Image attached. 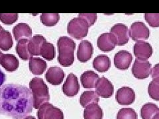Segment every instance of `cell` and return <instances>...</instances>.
I'll return each mask as SVG.
<instances>
[{"mask_svg":"<svg viewBox=\"0 0 159 119\" xmlns=\"http://www.w3.org/2000/svg\"><path fill=\"white\" fill-rule=\"evenodd\" d=\"M33 93L28 87L6 84L0 87V114L20 119L33 111Z\"/></svg>","mask_w":159,"mask_h":119,"instance_id":"6da1fadb","label":"cell"},{"mask_svg":"<svg viewBox=\"0 0 159 119\" xmlns=\"http://www.w3.org/2000/svg\"><path fill=\"white\" fill-rule=\"evenodd\" d=\"M58 50V60L63 66H70L74 62V51L76 50V43L68 37H60L57 42Z\"/></svg>","mask_w":159,"mask_h":119,"instance_id":"7a4b0ae2","label":"cell"},{"mask_svg":"<svg viewBox=\"0 0 159 119\" xmlns=\"http://www.w3.org/2000/svg\"><path fill=\"white\" fill-rule=\"evenodd\" d=\"M29 87L33 93V107L34 108H39L44 103L50 101L51 97L48 87L42 78H33L29 83Z\"/></svg>","mask_w":159,"mask_h":119,"instance_id":"3957f363","label":"cell"},{"mask_svg":"<svg viewBox=\"0 0 159 119\" xmlns=\"http://www.w3.org/2000/svg\"><path fill=\"white\" fill-rule=\"evenodd\" d=\"M89 25L85 19L82 17L72 19L68 24L67 31L72 37L80 40L86 37Z\"/></svg>","mask_w":159,"mask_h":119,"instance_id":"277c9868","label":"cell"},{"mask_svg":"<svg viewBox=\"0 0 159 119\" xmlns=\"http://www.w3.org/2000/svg\"><path fill=\"white\" fill-rule=\"evenodd\" d=\"M109 33L111 34L116 46L125 45L129 40V29L126 24L121 23L114 24Z\"/></svg>","mask_w":159,"mask_h":119,"instance_id":"5b68a950","label":"cell"},{"mask_svg":"<svg viewBox=\"0 0 159 119\" xmlns=\"http://www.w3.org/2000/svg\"><path fill=\"white\" fill-rule=\"evenodd\" d=\"M39 119H64L63 112L51 103H45L40 107L37 112Z\"/></svg>","mask_w":159,"mask_h":119,"instance_id":"8992f818","label":"cell"},{"mask_svg":"<svg viewBox=\"0 0 159 119\" xmlns=\"http://www.w3.org/2000/svg\"><path fill=\"white\" fill-rule=\"evenodd\" d=\"M129 37L135 41H143L147 40L150 35V31L146 24L141 21L133 23L129 29Z\"/></svg>","mask_w":159,"mask_h":119,"instance_id":"52a82bcc","label":"cell"},{"mask_svg":"<svg viewBox=\"0 0 159 119\" xmlns=\"http://www.w3.org/2000/svg\"><path fill=\"white\" fill-rule=\"evenodd\" d=\"M151 71V64L147 60L137 59L134 62L132 67L133 75L137 79H146L150 75Z\"/></svg>","mask_w":159,"mask_h":119,"instance_id":"ba28073f","label":"cell"},{"mask_svg":"<svg viewBox=\"0 0 159 119\" xmlns=\"http://www.w3.org/2000/svg\"><path fill=\"white\" fill-rule=\"evenodd\" d=\"M116 98L119 105H129L135 101V93L132 88L123 87L117 91Z\"/></svg>","mask_w":159,"mask_h":119,"instance_id":"9c48e42d","label":"cell"},{"mask_svg":"<svg viewBox=\"0 0 159 119\" xmlns=\"http://www.w3.org/2000/svg\"><path fill=\"white\" fill-rule=\"evenodd\" d=\"M79 90L80 84L78 77L74 73H70L62 87L64 93L68 97H74L78 93Z\"/></svg>","mask_w":159,"mask_h":119,"instance_id":"30bf717a","label":"cell"},{"mask_svg":"<svg viewBox=\"0 0 159 119\" xmlns=\"http://www.w3.org/2000/svg\"><path fill=\"white\" fill-rule=\"evenodd\" d=\"M96 93L99 97L103 98H109L113 95L114 87L111 82L105 77L99 78L96 85Z\"/></svg>","mask_w":159,"mask_h":119,"instance_id":"8fae6325","label":"cell"},{"mask_svg":"<svg viewBox=\"0 0 159 119\" xmlns=\"http://www.w3.org/2000/svg\"><path fill=\"white\" fill-rule=\"evenodd\" d=\"M133 52L137 59L147 60L152 56V48L147 42L138 41L134 45Z\"/></svg>","mask_w":159,"mask_h":119,"instance_id":"7c38bea8","label":"cell"},{"mask_svg":"<svg viewBox=\"0 0 159 119\" xmlns=\"http://www.w3.org/2000/svg\"><path fill=\"white\" fill-rule=\"evenodd\" d=\"M65 73L62 69L58 66L51 67L45 74L47 81L53 86L61 85L64 80Z\"/></svg>","mask_w":159,"mask_h":119,"instance_id":"4fadbf2b","label":"cell"},{"mask_svg":"<svg viewBox=\"0 0 159 119\" xmlns=\"http://www.w3.org/2000/svg\"><path fill=\"white\" fill-rule=\"evenodd\" d=\"M133 60L132 54L127 51H120L114 56V64L119 69H127Z\"/></svg>","mask_w":159,"mask_h":119,"instance_id":"5bb4252c","label":"cell"},{"mask_svg":"<svg viewBox=\"0 0 159 119\" xmlns=\"http://www.w3.org/2000/svg\"><path fill=\"white\" fill-rule=\"evenodd\" d=\"M93 48L88 41H82L79 44L77 51V58L81 62H86L90 59L93 54Z\"/></svg>","mask_w":159,"mask_h":119,"instance_id":"9a60e30c","label":"cell"},{"mask_svg":"<svg viewBox=\"0 0 159 119\" xmlns=\"http://www.w3.org/2000/svg\"><path fill=\"white\" fill-rule=\"evenodd\" d=\"M13 36L18 42L21 39H30L32 37V29L26 23H19L13 29Z\"/></svg>","mask_w":159,"mask_h":119,"instance_id":"2e32d148","label":"cell"},{"mask_svg":"<svg viewBox=\"0 0 159 119\" xmlns=\"http://www.w3.org/2000/svg\"><path fill=\"white\" fill-rule=\"evenodd\" d=\"M98 47L103 52H109L116 47L113 37L109 33H103L97 40Z\"/></svg>","mask_w":159,"mask_h":119,"instance_id":"e0dca14e","label":"cell"},{"mask_svg":"<svg viewBox=\"0 0 159 119\" xmlns=\"http://www.w3.org/2000/svg\"><path fill=\"white\" fill-rule=\"evenodd\" d=\"M0 64L7 72H13L19 68V61L17 58L13 54H3Z\"/></svg>","mask_w":159,"mask_h":119,"instance_id":"ac0fdd59","label":"cell"},{"mask_svg":"<svg viewBox=\"0 0 159 119\" xmlns=\"http://www.w3.org/2000/svg\"><path fill=\"white\" fill-rule=\"evenodd\" d=\"M46 42V39L42 35H35L29 39V51L32 56H39L41 46L44 42Z\"/></svg>","mask_w":159,"mask_h":119,"instance_id":"d6986e66","label":"cell"},{"mask_svg":"<svg viewBox=\"0 0 159 119\" xmlns=\"http://www.w3.org/2000/svg\"><path fill=\"white\" fill-rule=\"evenodd\" d=\"M47 67V62L40 58L32 57L29 60L30 71L34 75L41 76L45 72Z\"/></svg>","mask_w":159,"mask_h":119,"instance_id":"ffe728a7","label":"cell"},{"mask_svg":"<svg viewBox=\"0 0 159 119\" xmlns=\"http://www.w3.org/2000/svg\"><path fill=\"white\" fill-rule=\"evenodd\" d=\"M111 61L109 58L105 54H100L94 58L93 67L99 72H106L110 68Z\"/></svg>","mask_w":159,"mask_h":119,"instance_id":"44dd1931","label":"cell"},{"mask_svg":"<svg viewBox=\"0 0 159 119\" xmlns=\"http://www.w3.org/2000/svg\"><path fill=\"white\" fill-rule=\"evenodd\" d=\"M99 78V76L96 72L92 70H88L82 74L80 80L84 87L93 88L96 87Z\"/></svg>","mask_w":159,"mask_h":119,"instance_id":"7402d4cb","label":"cell"},{"mask_svg":"<svg viewBox=\"0 0 159 119\" xmlns=\"http://www.w3.org/2000/svg\"><path fill=\"white\" fill-rule=\"evenodd\" d=\"M84 119H102L103 111L98 104L93 103L85 107Z\"/></svg>","mask_w":159,"mask_h":119,"instance_id":"603a6c76","label":"cell"},{"mask_svg":"<svg viewBox=\"0 0 159 119\" xmlns=\"http://www.w3.org/2000/svg\"><path fill=\"white\" fill-rule=\"evenodd\" d=\"M141 115L143 119H154L159 115V108L155 104L147 103L141 108Z\"/></svg>","mask_w":159,"mask_h":119,"instance_id":"cb8c5ba5","label":"cell"},{"mask_svg":"<svg viewBox=\"0 0 159 119\" xmlns=\"http://www.w3.org/2000/svg\"><path fill=\"white\" fill-rule=\"evenodd\" d=\"M29 39H21L17 42L16 45V52L19 56L23 60H27L33 57L29 51Z\"/></svg>","mask_w":159,"mask_h":119,"instance_id":"d4e9b609","label":"cell"},{"mask_svg":"<svg viewBox=\"0 0 159 119\" xmlns=\"http://www.w3.org/2000/svg\"><path fill=\"white\" fill-rule=\"evenodd\" d=\"M13 45V41L11 33L4 30L3 27L0 29V49L7 51Z\"/></svg>","mask_w":159,"mask_h":119,"instance_id":"484cf974","label":"cell"},{"mask_svg":"<svg viewBox=\"0 0 159 119\" xmlns=\"http://www.w3.org/2000/svg\"><path fill=\"white\" fill-rule=\"evenodd\" d=\"M99 101V96L96 91H84L80 99V103L83 107H86L93 103L98 104Z\"/></svg>","mask_w":159,"mask_h":119,"instance_id":"4316f807","label":"cell"},{"mask_svg":"<svg viewBox=\"0 0 159 119\" xmlns=\"http://www.w3.org/2000/svg\"><path fill=\"white\" fill-rule=\"evenodd\" d=\"M40 55L43 56L48 61L52 60L55 57V48L52 44L47 42V41L44 42L41 46Z\"/></svg>","mask_w":159,"mask_h":119,"instance_id":"83f0119b","label":"cell"},{"mask_svg":"<svg viewBox=\"0 0 159 119\" xmlns=\"http://www.w3.org/2000/svg\"><path fill=\"white\" fill-rule=\"evenodd\" d=\"M60 15L58 13H43L41 21L46 26H54L59 21Z\"/></svg>","mask_w":159,"mask_h":119,"instance_id":"f1b7e54d","label":"cell"},{"mask_svg":"<svg viewBox=\"0 0 159 119\" xmlns=\"http://www.w3.org/2000/svg\"><path fill=\"white\" fill-rule=\"evenodd\" d=\"M148 95L155 101L159 100V79H153L148 87Z\"/></svg>","mask_w":159,"mask_h":119,"instance_id":"f546056e","label":"cell"},{"mask_svg":"<svg viewBox=\"0 0 159 119\" xmlns=\"http://www.w3.org/2000/svg\"><path fill=\"white\" fill-rule=\"evenodd\" d=\"M117 119H137V115L133 108H123L119 111Z\"/></svg>","mask_w":159,"mask_h":119,"instance_id":"4dcf8cb0","label":"cell"},{"mask_svg":"<svg viewBox=\"0 0 159 119\" xmlns=\"http://www.w3.org/2000/svg\"><path fill=\"white\" fill-rule=\"evenodd\" d=\"M18 19L17 13H0V21L6 24H11L16 22Z\"/></svg>","mask_w":159,"mask_h":119,"instance_id":"1f68e13d","label":"cell"},{"mask_svg":"<svg viewBox=\"0 0 159 119\" xmlns=\"http://www.w3.org/2000/svg\"><path fill=\"white\" fill-rule=\"evenodd\" d=\"M145 18L147 22L152 27H158L159 26V14L158 13H146Z\"/></svg>","mask_w":159,"mask_h":119,"instance_id":"d6a6232c","label":"cell"},{"mask_svg":"<svg viewBox=\"0 0 159 119\" xmlns=\"http://www.w3.org/2000/svg\"><path fill=\"white\" fill-rule=\"evenodd\" d=\"M78 17L85 19L89 27L93 25L97 19V15L95 13H81L78 15Z\"/></svg>","mask_w":159,"mask_h":119,"instance_id":"836d02e7","label":"cell"},{"mask_svg":"<svg viewBox=\"0 0 159 119\" xmlns=\"http://www.w3.org/2000/svg\"><path fill=\"white\" fill-rule=\"evenodd\" d=\"M152 79H159V74H158V64L152 68V70L151 71V73Z\"/></svg>","mask_w":159,"mask_h":119,"instance_id":"e575fe53","label":"cell"},{"mask_svg":"<svg viewBox=\"0 0 159 119\" xmlns=\"http://www.w3.org/2000/svg\"><path fill=\"white\" fill-rule=\"evenodd\" d=\"M6 79V76L5 75V73L2 71V69H0V87H1L3 83L5 82Z\"/></svg>","mask_w":159,"mask_h":119,"instance_id":"d590c367","label":"cell"},{"mask_svg":"<svg viewBox=\"0 0 159 119\" xmlns=\"http://www.w3.org/2000/svg\"><path fill=\"white\" fill-rule=\"evenodd\" d=\"M23 119H36V118L32 116H28V117H26L25 118H24Z\"/></svg>","mask_w":159,"mask_h":119,"instance_id":"8d00e7d4","label":"cell"},{"mask_svg":"<svg viewBox=\"0 0 159 119\" xmlns=\"http://www.w3.org/2000/svg\"><path fill=\"white\" fill-rule=\"evenodd\" d=\"M2 56H3V53L0 51V62H1V58H2Z\"/></svg>","mask_w":159,"mask_h":119,"instance_id":"74e56055","label":"cell"},{"mask_svg":"<svg viewBox=\"0 0 159 119\" xmlns=\"http://www.w3.org/2000/svg\"><path fill=\"white\" fill-rule=\"evenodd\" d=\"M154 119H159V115H157Z\"/></svg>","mask_w":159,"mask_h":119,"instance_id":"f35d334b","label":"cell"}]
</instances>
